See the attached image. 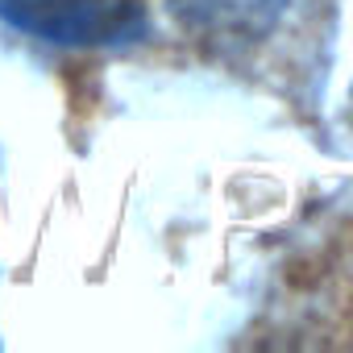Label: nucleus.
Segmentation results:
<instances>
[{
	"label": "nucleus",
	"instance_id": "1",
	"mask_svg": "<svg viewBox=\"0 0 353 353\" xmlns=\"http://www.w3.org/2000/svg\"><path fill=\"white\" fill-rule=\"evenodd\" d=\"M9 26L75 46H108L141 34V9L129 0H0Z\"/></svg>",
	"mask_w": 353,
	"mask_h": 353
},
{
	"label": "nucleus",
	"instance_id": "2",
	"mask_svg": "<svg viewBox=\"0 0 353 353\" xmlns=\"http://www.w3.org/2000/svg\"><path fill=\"white\" fill-rule=\"evenodd\" d=\"M188 30L204 38H258L274 26L287 0H170Z\"/></svg>",
	"mask_w": 353,
	"mask_h": 353
}]
</instances>
